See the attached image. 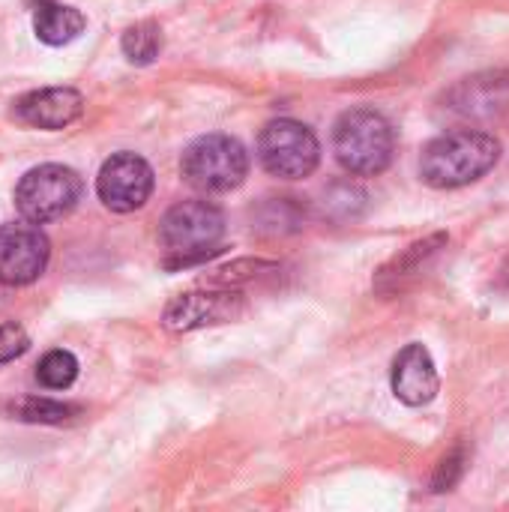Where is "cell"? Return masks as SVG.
Masks as SVG:
<instances>
[{"label": "cell", "instance_id": "6da1fadb", "mask_svg": "<svg viewBox=\"0 0 509 512\" xmlns=\"http://www.w3.org/2000/svg\"><path fill=\"white\" fill-rule=\"evenodd\" d=\"M501 159V141L480 129H456L426 144L420 177L432 189H462L486 177Z\"/></svg>", "mask_w": 509, "mask_h": 512}, {"label": "cell", "instance_id": "7a4b0ae2", "mask_svg": "<svg viewBox=\"0 0 509 512\" xmlns=\"http://www.w3.org/2000/svg\"><path fill=\"white\" fill-rule=\"evenodd\" d=\"M333 153L348 174L375 177L393 162V123L375 108H351L333 126Z\"/></svg>", "mask_w": 509, "mask_h": 512}, {"label": "cell", "instance_id": "3957f363", "mask_svg": "<svg viewBox=\"0 0 509 512\" xmlns=\"http://www.w3.org/2000/svg\"><path fill=\"white\" fill-rule=\"evenodd\" d=\"M225 237V213L210 201H180L159 222V243L168 267H186L219 252Z\"/></svg>", "mask_w": 509, "mask_h": 512}, {"label": "cell", "instance_id": "277c9868", "mask_svg": "<svg viewBox=\"0 0 509 512\" xmlns=\"http://www.w3.org/2000/svg\"><path fill=\"white\" fill-rule=\"evenodd\" d=\"M180 171L183 180L198 192H231L249 174V153L231 135H201L183 150Z\"/></svg>", "mask_w": 509, "mask_h": 512}, {"label": "cell", "instance_id": "5b68a950", "mask_svg": "<svg viewBox=\"0 0 509 512\" xmlns=\"http://www.w3.org/2000/svg\"><path fill=\"white\" fill-rule=\"evenodd\" d=\"M81 195H84V180L78 177V171L48 162V165L30 168L18 180L15 207H18L21 219H27L33 225H45V222L69 216L78 207Z\"/></svg>", "mask_w": 509, "mask_h": 512}, {"label": "cell", "instance_id": "8992f818", "mask_svg": "<svg viewBox=\"0 0 509 512\" xmlns=\"http://www.w3.org/2000/svg\"><path fill=\"white\" fill-rule=\"evenodd\" d=\"M258 159L264 171L279 180H303L318 168L321 144L306 123L282 117L261 129Z\"/></svg>", "mask_w": 509, "mask_h": 512}, {"label": "cell", "instance_id": "52a82bcc", "mask_svg": "<svg viewBox=\"0 0 509 512\" xmlns=\"http://www.w3.org/2000/svg\"><path fill=\"white\" fill-rule=\"evenodd\" d=\"M153 168L138 153H114L102 162L96 177V195L99 201L114 213H132L144 207L153 195Z\"/></svg>", "mask_w": 509, "mask_h": 512}, {"label": "cell", "instance_id": "ba28073f", "mask_svg": "<svg viewBox=\"0 0 509 512\" xmlns=\"http://www.w3.org/2000/svg\"><path fill=\"white\" fill-rule=\"evenodd\" d=\"M51 258V243L33 222H12L0 228V285L21 288L36 282Z\"/></svg>", "mask_w": 509, "mask_h": 512}, {"label": "cell", "instance_id": "9c48e42d", "mask_svg": "<svg viewBox=\"0 0 509 512\" xmlns=\"http://www.w3.org/2000/svg\"><path fill=\"white\" fill-rule=\"evenodd\" d=\"M243 312V294L234 288H204L177 294L162 315V327L168 333H192L210 324L234 321Z\"/></svg>", "mask_w": 509, "mask_h": 512}, {"label": "cell", "instance_id": "30bf717a", "mask_svg": "<svg viewBox=\"0 0 509 512\" xmlns=\"http://www.w3.org/2000/svg\"><path fill=\"white\" fill-rule=\"evenodd\" d=\"M84 111V96L75 87H39L12 102V117L21 126L57 132L75 123Z\"/></svg>", "mask_w": 509, "mask_h": 512}, {"label": "cell", "instance_id": "8fae6325", "mask_svg": "<svg viewBox=\"0 0 509 512\" xmlns=\"http://www.w3.org/2000/svg\"><path fill=\"white\" fill-rule=\"evenodd\" d=\"M444 105L450 114L465 120H498L509 111V75L507 72H480L459 81Z\"/></svg>", "mask_w": 509, "mask_h": 512}, {"label": "cell", "instance_id": "7c38bea8", "mask_svg": "<svg viewBox=\"0 0 509 512\" xmlns=\"http://www.w3.org/2000/svg\"><path fill=\"white\" fill-rule=\"evenodd\" d=\"M390 384H393V393L399 402H405L411 408L429 405L441 390V378H438V369H435L429 348L420 342L405 345L399 351V357L393 360Z\"/></svg>", "mask_w": 509, "mask_h": 512}, {"label": "cell", "instance_id": "4fadbf2b", "mask_svg": "<svg viewBox=\"0 0 509 512\" xmlns=\"http://www.w3.org/2000/svg\"><path fill=\"white\" fill-rule=\"evenodd\" d=\"M87 27V18L81 9L57 3V0H39L33 6V33L45 45H66L78 39Z\"/></svg>", "mask_w": 509, "mask_h": 512}, {"label": "cell", "instance_id": "5bb4252c", "mask_svg": "<svg viewBox=\"0 0 509 512\" xmlns=\"http://www.w3.org/2000/svg\"><path fill=\"white\" fill-rule=\"evenodd\" d=\"M12 420H21V423H39V426H63V423H72L75 417H81V408L78 405H69V402H57V399H45V396H24V399H15L3 408Z\"/></svg>", "mask_w": 509, "mask_h": 512}, {"label": "cell", "instance_id": "9a60e30c", "mask_svg": "<svg viewBox=\"0 0 509 512\" xmlns=\"http://www.w3.org/2000/svg\"><path fill=\"white\" fill-rule=\"evenodd\" d=\"M441 246H447V234H435V237H429V240H420V243L408 246V252L396 255V258L378 273V288H381V291L399 288V282L408 279V276H414V273H417Z\"/></svg>", "mask_w": 509, "mask_h": 512}, {"label": "cell", "instance_id": "2e32d148", "mask_svg": "<svg viewBox=\"0 0 509 512\" xmlns=\"http://www.w3.org/2000/svg\"><path fill=\"white\" fill-rule=\"evenodd\" d=\"M120 48H123V54H126L129 63L147 66L162 51V27L156 21H138V24H132V27L123 30Z\"/></svg>", "mask_w": 509, "mask_h": 512}, {"label": "cell", "instance_id": "e0dca14e", "mask_svg": "<svg viewBox=\"0 0 509 512\" xmlns=\"http://www.w3.org/2000/svg\"><path fill=\"white\" fill-rule=\"evenodd\" d=\"M75 378H78V360L63 348L48 351L36 366V381L45 390H69Z\"/></svg>", "mask_w": 509, "mask_h": 512}, {"label": "cell", "instance_id": "ac0fdd59", "mask_svg": "<svg viewBox=\"0 0 509 512\" xmlns=\"http://www.w3.org/2000/svg\"><path fill=\"white\" fill-rule=\"evenodd\" d=\"M303 219V210L297 198H270L258 207V228L270 234H285L294 231Z\"/></svg>", "mask_w": 509, "mask_h": 512}, {"label": "cell", "instance_id": "d6986e66", "mask_svg": "<svg viewBox=\"0 0 509 512\" xmlns=\"http://www.w3.org/2000/svg\"><path fill=\"white\" fill-rule=\"evenodd\" d=\"M276 270H279V264H273V261H252V258H243V261H234V264H228V267L213 270L210 285H216V288H237V285H243V282H252V279L261 276V273H276Z\"/></svg>", "mask_w": 509, "mask_h": 512}, {"label": "cell", "instance_id": "ffe728a7", "mask_svg": "<svg viewBox=\"0 0 509 512\" xmlns=\"http://www.w3.org/2000/svg\"><path fill=\"white\" fill-rule=\"evenodd\" d=\"M465 468H468V453L462 447H456L453 453H447L441 459V465H438V471L432 477V492H450L462 480Z\"/></svg>", "mask_w": 509, "mask_h": 512}, {"label": "cell", "instance_id": "44dd1931", "mask_svg": "<svg viewBox=\"0 0 509 512\" xmlns=\"http://www.w3.org/2000/svg\"><path fill=\"white\" fill-rule=\"evenodd\" d=\"M27 348H30V336L24 333L21 324H15V321L0 324V366L18 360Z\"/></svg>", "mask_w": 509, "mask_h": 512}]
</instances>
